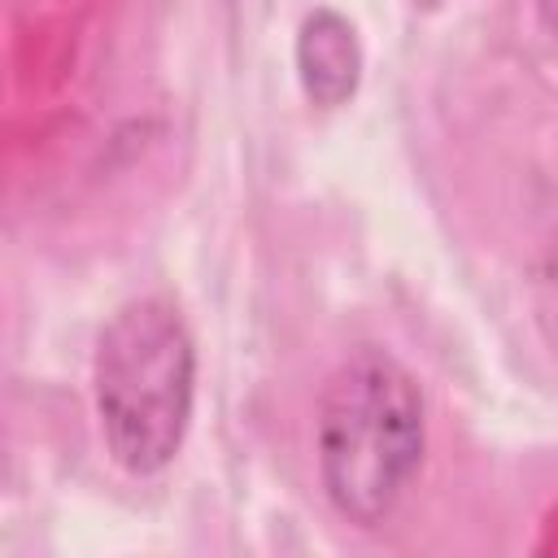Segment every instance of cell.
<instances>
[{"mask_svg": "<svg viewBox=\"0 0 558 558\" xmlns=\"http://www.w3.org/2000/svg\"><path fill=\"white\" fill-rule=\"evenodd\" d=\"M423 462V397L384 349L349 353L318 401V471L331 506L375 527Z\"/></svg>", "mask_w": 558, "mask_h": 558, "instance_id": "1", "label": "cell"}, {"mask_svg": "<svg viewBox=\"0 0 558 558\" xmlns=\"http://www.w3.org/2000/svg\"><path fill=\"white\" fill-rule=\"evenodd\" d=\"M536 9H541V22H545V31L558 39V0H536Z\"/></svg>", "mask_w": 558, "mask_h": 558, "instance_id": "4", "label": "cell"}, {"mask_svg": "<svg viewBox=\"0 0 558 558\" xmlns=\"http://www.w3.org/2000/svg\"><path fill=\"white\" fill-rule=\"evenodd\" d=\"M192 379V336L166 296H140L109 318L96 344V414L118 466L153 475L179 453Z\"/></svg>", "mask_w": 558, "mask_h": 558, "instance_id": "2", "label": "cell"}, {"mask_svg": "<svg viewBox=\"0 0 558 558\" xmlns=\"http://www.w3.org/2000/svg\"><path fill=\"white\" fill-rule=\"evenodd\" d=\"M296 70H301V87L314 105L336 109L357 92V74H362V48L353 26L336 13V9H314L301 22L296 35Z\"/></svg>", "mask_w": 558, "mask_h": 558, "instance_id": "3", "label": "cell"}]
</instances>
